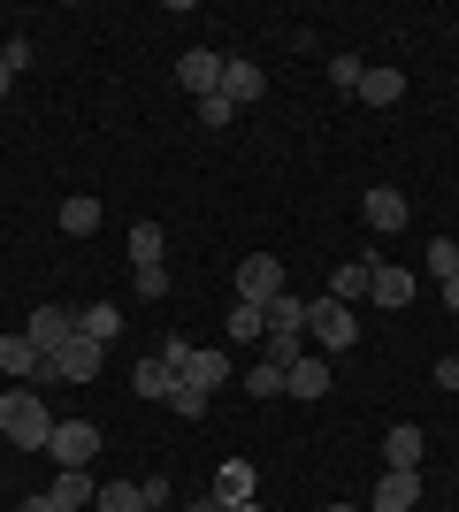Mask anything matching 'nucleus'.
Returning <instances> with one entry per match:
<instances>
[{
    "instance_id": "f257e3e1",
    "label": "nucleus",
    "mask_w": 459,
    "mask_h": 512,
    "mask_svg": "<svg viewBox=\"0 0 459 512\" xmlns=\"http://www.w3.org/2000/svg\"><path fill=\"white\" fill-rule=\"evenodd\" d=\"M100 360H108V344H92L85 329H77V337H62V344L39 360V383H31V390H46V383H92V375H100Z\"/></svg>"
},
{
    "instance_id": "f03ea898",
    "label": "nucleus",
    "mask_w": 459,
    "mask_h": 512,
    "mask_svg": "<svg viewBox=\"0 0 459 512\" xmlns=\"http://www.w3.org/2000/svg\"><path fill=\"white\" fill-rule=\"evenodd\" d=\"M0 436H8L16 451H46L54 421H46V398H39V390H8V398H0Z\"/></svg>"
},
{
    "instance_id": "7ed1b4c3",
    "label": "nucleus",
    "mask_w": 459,
    "mask_h": 512,
    "mask_svg": "<svg viewBox=\"0 0 459 512\" xmlns=\"http://www.w3.org/2000/svg\"><path fill=\"white\" fill-rule=\"evenodd\" d=\"M306 337L322 344V352H352V344H360V314H352V306H337L322 291V299H306Z\"/></svg>"
},
{
    "instance_id": "20e7f679",
    "label": "nucleus",
    "mask_w": 459,
    "mask_h": 512,
    "mask_svg": "<svg viewBox=\"0 0 459 512\" xmlns=\"http://www.w3.org/2000/svg\"><path fill=\"white\" fill-rule=\"evenodd\" d=\"M276 291H291V283H284V260H276V253H245L238 260V299L245 306H268Z\"/></svg>"
},
{
    "instance_id": "39448f33",
    "label": "nucleus",
    "mask_w": 459,
    "mask_h": 512,
    "mask_svg": "<svg viewBox=\"0 0 459 512\" xmlns=\"http://www.w3.org/2000/svg\"><path fill=\"white\" fill-rule=\"evenodd\" d=\"M92 451H100V428L92 421H54V436H46L54 467H92Z\"/></svg>"
},
{
    "instance_id": "423d86ee",
    "label": "nucleus",
    "mask_w": 459,
    "mask_h": 512,
    "mask_svg": "<svg viewBox=\"0 0 459 512\" xmlns=\"http://www.w3.org/2000/svg\"><path fill=\"white\" fill-rule=\"evenodd\" d=\"M176 85L192 92V100L222 92V54H207V46H192V54H176Z\"/></svg>"
},
{
    "instance_id": "0eeeda50",
    "label": "nucleus",
    "mask_w": 459,
    "mask_h": 512,
    "mask_svg": "<svg viewBox=\"0 0 459 512\" xmlns=\"http://www.w3.org/2000/svg\"><path fill=\"white\" fill-rule=\"evenodd\" d=\"M23 337L39 344V352H54V344H62V337H77V314L46 299V306H31V321H23Z\"/></svg>"
},
{
    "instance_id": "6e6552de",
    "label": "nucleus",
    "mask_w": 459,
    "mask_h": 512,
    "mask_svg": "<svg viewBox=\"0 0 459 512\" xmlns=\"http://www.w3.org/2000/svg\"><path fill=\"white\" fill-rule=\"evenodd\" d=\"M360 214H368V230L391 237V230H406V214H414V207H406V192H398V184H375V192L360 199Z\"/></svg>"
},
{
    "instance_id": "1a4fd4ad",
    "label": "nucleus",
    "mask_w": 459,
    "mask_h": 512,
    "mask_svg": "<svg viewBox=\"0 0 459 512\" xmlns=\"http://www.w3.org/2000/svg\"><path fill=\"white\" fill-rule=\"evenodd\" d=\"M421 451H429V436H421L414 421H398L391 436H383V467L391 474H421Z\"/></svg>"
},
{
    "instance_id": "9d476101",
    "label": "nucleus",
    "mask_w": 459,
    "mask_h": 512,
    "mask_svg": "<svg viewBox=\"0 0 459 512\" xmlns=\"http://www.w3.org/2000/svg\"><path fill=\"white\" fill-rule=\"evenodd\" d=\"M284 390H291V398H306V406L329 398V360H322V352H299V360L284 367Z\"/></svg>"
},
{
    "instance_id": "9b49d317",
    "label": "nucleus",
    "mask_w": 459,
    "mask_h": 512,
    "mask_svg": "<svg viewBox=\"0 0 459 512\" xmlns=\"http://www.w3.org/2000/svg\"><path fill=\"white\" fill-rule=\"evenodd\" d=\"M268 92V69L261 62H222V100L230 107H253Z\"/></svg>"
},
{
    "instance_id": "f8f14e48",
    "label": "nucleus",
    "mask_w": 459,
    "mask_h": 512,
    "mask_svg": "<svg viewBox=\"0 0 459 512\" xmlns=\"http://www.w3.org/2000/svg\"><path fill=\"white\" fill-rule=\"evenodd\" d=\"M368 299H375V306H414V268H391V260H375Z\"/></svg>"
},
{
    "instance_id": "ddd939ff",
    "label": "nucleus",
    "mask_w": 459,
    "mask_h": 512,
    "mask_svg": "<svg viewBox=\"0 0 459 512\" xmlns=\"http://www.w3.org/2000/svg\"><path fill=\"white\" fill-rule=\"evenodd\" d=\"M375 512H421V474H391V467H383V482H375Z\"/></svg>"
},
{
    "instance_id": "4468645a",
    "label": "nucleus",
    "mask_w": 459,
    "mask_h": 512,
    "mask_svg": "<svg viewBox=\"0 0 459 512\" xmlns=\"http://www.w3.org/2000/svg\"><path fill=\"white\" fill-rule=\"evenodd\" d=\"M261 321H268V337H306V299L299 291H276V299L261 306Z\"/></svg>"
},
{
    "instance_id": "2eb2a0df",
    "label": "nucleus",
    "mask_w": 459,
    "mask_h": 512,
    "mask_svg": "<svg viewBox=\"0 0 459 512\" xmlns=\"http://www.w3.org/2000/svg\"><path fill=\"white\" fill-rule=\"evenodd\" d=\"M39 360H46V352L23 337V329H16V337H0V375H16V383H39Z\"/></svg>"
},
{
    "instance_id": "dca6fc26",
    "label": "nucleus",
    "mask_w": 459,
    "mask_h": 512,
    "mask_svg": "<svg viewBox=\"0 0 459 512\" xmlns=\"http://www.w3.org/2000/svg\"><path fill=\"white\" fill-rule=\"evenodd\" d=\"M368 276H375V260H345V268H329V299L360 306V299H368Z\"/></svg>"
},
{
    "instance_id": "f3484780",
    "label": "nucleus",
    "mask_w": 459,
    "mask_h": 512,
    "mask_svg": "<svg viewBox=\"0 0 459 512\" xmlns=\"http://www.w3.org/2000/svg\"><path fill=\"white\" fill-rule=\"evenodd\" d=\"M46 497H54V505H62V512H85L92 497H100V490H92V467H62V474H54V490H46Z\"/></svg>"
},
{
    "instance_id": "a211bd4d",
    "label": "nucleus",
    "mask_w": 459,
    "mask_h": 512,
    "mask_svg": "<svg viewBox=\"0 0 459 512\" xmlns=\"http://www.w3.org/2000/svg\"><path fill=\"white\" fill-rule=\"evenodd\" d=\"M184 383L192 390H222L230 383V352H192V360H184Z\"/></svg>"
},
{
    "instance_id": "6ab92c4d",
    "label": "nucleus",
    "mask_w": 459,
    "mask_h": 512,
    "mask_svg": "<svg viewBox=\"0 0 459 512\" xmlns=\"http://www.w3.org/2000/svg\"><path fill=\"white\" fill-rule=\"evenodd\" d=\"M131 390H138V398H169V390H176V367L161 360V352H146V360H138V375H131Z\"/></svg>"
},
{
    "instance_id": "aec40b11",
    "label": "nucleus",
    "mask_w": 459,
    "mask_h": 512,
    "mask_svg": "<svg viewBox=\"0 0 459 512\" xmlns=\"http://www.w3.org/2000/svg\"><path fill=\"white\" fill-rule=\"evenodd\" d=\"M215 497H222V505H253V467H245V459H222Z\"/></svg>"
},
{
    "instance_id": "412c9836",
    "label": "nucleus",
    "mask_w": 459,
    "mask_h": 512,
    "mask_svg": "<svg viewBox=\"0 0 459 512\" xmlns=\"http://www.w3.org/2000/svg\"><path fill=\"white\" fill-rule=\"evenodd\" d=\"M161 253H169L161 222H131V268H161Z\"/></svg>"
},
{
    "instance_id": "4be33fe9",
    "label": "nucleus",
    "mask_w": 459,
    "mask_h": 512,
    "mask_svg": "<svg viewBox=\"0 0 459 512\" xmlns=\"http://www.w3.org/2000/svg\"><path fill=\"white\" fill-rule=\"evenodd\" d=\"M62 230L69 237H92V230H100V199H92V192H69L62 199Z\"/></svg>"
},
{
    "instance_id": "5701e85b",
    "label": "nucleus",
    "mask_w": 459,
    "mask_h": 512,
    "mask_svg": "<svg viewBox=\"0 0 459 512\" xmlns=\"http://www.w3.org/2000/svg\"><path fill=\"white\" fill-rule=\"evenodd\" d=\"M77 329H85L92 344H115L123 337V314H115V299H100V306H85V314H77Z\"/></svg>"
},
{
    "instance_id": "b1692460",
    "label": "nucleus",
    "mask_w": 459,
    "mask_h": 512,
    "mask_svg": "<svg viewBox=\"0 0 459 512\" xmlns=\"http://www.w3.org/2000/svg\"><path fill=\"white\" fill-rule=\"evenodd\" d=\"M398 92H406L398 69H368V77H360V100H368V107H398Z\"/></svg>"
},
{
    "instance_id": "393cba45",
    "label": "nucleus",
    "mask_w": 459,
    "mask_h": 512,
    "mask_svg": "<svg viewBox=\"0 0 459 512\" xmlns=\"http://www.w3.org/2000/svg\"><path fill=\"white\" fill-rule=\"evenodd\" d=\"M245 398H284V367L253 360V367H245Z\"/></svg>"
},
{
    "instance_id": "a878e982",
    "label": "nucleus",
    "mask_w": 459,
    "mask_h": 512,
    "mask_svg": "<svg viewBox=\"0 0 459 512\" xmlns=\"http://www.w3.org/2000/svg\"><path fill=\"white\" fill-rule=\"evenodd\" d=\"M360 77H368V62H360V54H329V85L345 92V100H360Z\"/></svg>"
},
{
    "instance_id": "bb28decb",
    "label": "nucleus",
    "mask_w": 459,
    "mask_h": 512,
    "mask_svg": "<svg viewBox=\"0 0 459 512\" xmlns=\"http://www.w3.org/2000/svg\"><path fill=\"white\" fill-rule=\"evenodd\" d=\"M253 337H268V321H261V306H245V299H230V344H253Z\"/></svg>"
},
{
    "instance_id": "cd10ccee",
    "label": "nucleus",
    "mask_w": 459,
    "mask_h": 512,
    "mask_svg": "<svg viewBox=\"0 0 459 512\" xmlns=\"http://www.w3.org/2000/svg\"><path fill=\"white\" fill-rule=\"evenodd\" d=\"M421 268H429V276H459V245H452V237H429V253H421Z\"/></svg>"
},
{
    "instance_id": "c85d7f7f",
    "label": "nucleus",
    "mask_w": 459,
    "mask_h": 512,
    "mask_svg": "<svg viewBox=\"0 0 459 512\" xmlns=\"http://www.w3.org/2000/svg\"><path fill=\"white\" fill-rule=\"evenodd\" d=\"M92 505H100V512H146V497H138V482H108Z\"/></svg>"
},
{
    "instance_id": "c756f323",
    "label": "nucleus",
    "mask_w": 459,
    "mask_h": 512,
    "mask_svg": "<svg viewBox=\"0 0 459 512\" xmlns=\"http://www.w3.org/2000/svg\"><path fill=\"white\" fill-rule=\"evenodd\" d=\"M169 413H184V421H199L207 413V390H192L184 375H176V390H169Z\"/></svg>"
},
{
    "instance_id": "7c9ffc66",
    "label": "nucleus",
    "mask_w": 459,
    "mask_h": 512,
    "mask_svg": "<svg viewBox=\"0 0 459 512\" xmlns=\"http://www.w3.org/2000/svg\"><path fill=\"white\" fill-rule=\"evenodd\" d=\"M131 291H138V299H169V268H138Z\"/></svg>"
},
{
    "instance_id": "2f4dec72",
    "label": "nucleus",
    "mask_w": 459,
    "mask_h": 512,
    "mask_svg": "<svg viewBox=\"0 0 459 512\" xmlns=\"http://www.w3.org/2000/svg\"><path fill=\"white\" fill-rule=\"evenodd\" d=\"M0 62H8V77H23V69H31V62H39V54H31V39H23V31H16V39H8V46H0Z\"/></svg>"
},
{
    "instance_id": "473e14b6",
    "label": "nucleus",
    "mask_w": 459,
    "mask_h": 512,
    "mask_svg": "<svg viewBox=\"0 0 459 512\" xmlns=\"http://www.w3.org/2000/svg\"><path fill=\"white\" fill-rule=\"evenodd\" d=\"M230 115H238V107L222 100V92H207V100H199V123H207V130H230Z\"/></svg>"
},
{
    "instance_id": "72a5a7b5",
    "label": "nucleus",
    "mask_w": 459,
    "mask_h": 512,
    "mask_svg": "<svg viewBox=\"0 0 459 512\" xmlns=\"http://www.w3.org/2000/svg\"><path fill=\"white\" fill-rule=\"evenodd\" d=\"M138 497H146V512H161V505H169V474H146V482H138Z\"/></svg>"
},
{
    "instance_id": "f704fd0d",
    "label": "nucleus",
    "mask_w": 459,
    "mask_h": 512,
    "mask_svg": "<svg viewBox=\"0 0 459 512\" xmlns=\"http://www.w3.org/2000/svg\"><path fill=\"white\" fill-rule=\"evenodd\" d=\"M437 390H459V352H444V360H437Z\"/></svg>"
},
{
    "instance_id": "c9c22d12",
    "label": "nucleus",
    "mask_w": 459,
    "mask_h": 512,
    "mask_svg": "<svg viewBox=\"0 0 459 512\" xmlns=\"http://www.w3.org/2000/svg\"><path fill=\"white\" fill-rule=\"evenodd\" d=\"M16 512H62V505H54V497H23Z\"/></svg>"
},
{
    "instance_id": "e433bc0d",
    "label": "nucleus",
    "mask_w": 459,
    "mask_h": 512,
    "mask_svg": "<svg viewBox=\"0 0 459 512\" xmlns=\"http://www.w3.org/2000/svg\"><path fill=\"white\" fill-rule=\"evenodd\" d=\"M184 512H230V505H222V497H192Z\"/></svg>"
},
{
    "instance_id": "4c0bfd02",
    "label": "nucleus",
    "mask_w": 459,
    "mask_h": 512,
    "mask_svg": "<svg viewBox=\"0 0 459 512\" xmlns=\"http://www.w3.org/2000/svg\"><path fill=\"white\" fill-rule=\"evenodd\" d=\"M444 306H452V314H459V276H444Z\"/></svg>"
},
{
    "instance_id": "58836bf2",
    "label": "nucleus",
    "mask_w": 459,
    "mask_h": 512,
    "mask_svg": "<svg viewBox=\"0 0 459 512\" xmlns=\"http://www.w3.org/2000/svg\"><path fill=\"white\" fill-rule=\"evenodd\" d=\"M8 92H16V77H8V62H0V100H8Z\"/></svg>"
},
{
    "instance_id": "ea45409f",
    "label": "nucleus",
    "mask_w": 459,
    "mask_h": 512,
    "mask_svg": "<svg viewBox=\"0 0 459 512\" xmlns=\"http://www.w3.org/2000/svg\"><path fill=\"white\" fill-rule=\"evenodd\" d=\"M230 512H261V505H230Z\"/></svg>"
},
{
    "instance_id": "a19ab883",
    "label": "nucleus",
    "mask_w": 459,
    "mask_h": 512,
    "mask_svg": "<svg viewBox=\"0 0 459 512\" xmlns=\"http://www.w3.org/2000/svg\"><path fill=\"white\" fill-rule=\"evenodd\" d=\"M322 512H352V505H322Z\"/></svg>"
}]
</instances>
